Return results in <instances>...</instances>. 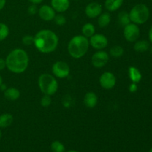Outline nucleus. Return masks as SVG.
Returning <instances> with one entry per match:
<instances>
[{
    "instance_id": "f257e3e1",
    "label": "nucleus",
    "mask_w": 152,
    "mask_h": 152,
    "mask_svg": "<svg viewBox=\"0 0 152 152\" xmlns=\"http://www.w3.org/2000/svg\"><path fill=\"white\" fill-rule=\"evenodd\" d=\"M6 68L12 73L22 74L29 65V56L25 50L16 48L11 50L5 59Z\"/></svg>"
},
{
    "instance_id": "f03ea898",
    "label": "nucleus",
    "mask_w": 152,
    "mask_h": 152,
    "mask_svg": "<svg viewBox=\"0 0 152 152\" xmlns=\"http://www.w3.org/2000/svg\"><path fill=\"white\" fill-rule=\"evenodd\" d=\"M59 44V38L50 30H41L34 37V45L37 50L42 53L53 52Z\"/></svg>"
},
{
    "instance_id": "7ed1b4c3",
    "label": "nucleus",
    "mask_w": 152,
    "mask_h": 152,
    "mask_svg": "<svg viewBox=\"0 0 152 152\" xmlns=\"http://www.w3.org/2000/svg\"><path fill=\"white\" fill-rule=\"evenodd\" d=\"M89 40L83 35L73 37L68 45V51L74 59H80L86 54L89 49Z\"/></svg>"
},
{
    "instance_id": "20e7f679",
    "label": "nucleus",
    "mask_w": 152,
    "mask_h": 152,
    "mask_svg": "<svg viewBox=\"0 0 152 152\" xmlns=\"http://www.w3.org/2000/svg\"><path fill=\"white\" fill-rule=\"evenodd\" d=\"M38 86L44 94L50 96L55 94L58 90V83L56 78L51 74L46 73L39 77Z\"/></svg>"
},
{
    "instance_id": "39448f33",
    "label": "nucleus",
    "mask_w": 152,
    "mask_h": 152,
    "mask_svg": "<svg viewBox=\"0 0 152 152\" xmlns=\"http://www.w3.org/2000/svg\"><path fill=\"white\" fill-rule=\"evenodd\" d=\"M150 16L149 9L145 4H137L129 12L131 22L136 25H142L147 22Z\"/></svg>"
},
{
    "instance_id": "423d86ee",
    "label": "nucleus",
    "mask_w": 152,
    "mask_h": 152,
    "mask_svg": "<svg viewBox=\"0 0 152 152\" xmlns=\"http://www.w3.org/2000/svg\"><path fill=\"white\" fill-rule=\"evenodd\" d=\"M52 72L53 75L58 78H66L70 74V67L65 62L57 61L52 66Z\"/></svg>"
},
{
    "instance_id": "0eeeda50",
    "label": "nucleus",
    "mask_w": 152,
    "mask_h": 152,
    "mask_svg": "<svg viewBox=\"0 0 152 152\" xmlns=\"http://www.w3.org/2000/svg\"><path fill=\"white\" fill-rule=\"evenodd\" d=\"M140 31L139 27L136 24L129 23V25L124 27L123 35L128 42H136L140 37Z\"/></svg>"
},
{
    "instance_id": "6e6552de",
    "label": "nucleus",
    "mask_w": 152,
    "mask_h": 152,
    "mask_svg": "<svg viewBox=\"0 0 152 152\" xmlns=\"http://www.w3.org/2000/svg\"><path fill=\"white\" fill-rule=\"evenodd\" d=\"M109 60V55L107 52L99 50L91 56V64L95 68H102L108 63Z\"/></svg>"
},
{
    "instance_id": "1a4fd4ad",
    "label": "nucleus",
    "mask_w": 152,
    "mask_h": 152,
    "mask_svg": "<svg viewBox=\"0 0 152 152\" xmlns=\"http://www.w3.org/2000/svg\"><path fill=\"white\" fill-rule=\"evenodd\" d=\"M89 44L94 48L96 50H102L107 47L108 44V41L107 37L102 34H94L90 37Z\"/></svg>"
},
{
    "instance_id": "9d476101",
    "label": "nucleus",
    "mask_w": 152,
    "mask_h": 152,
    "mask_svg": "<svg viewBox=\"0 0 152 152\" xmlns=\"http://www.w3.org/2000/svg\"><path fill=\"white\" fill-rule=\"evenodd\" d=\"M116 82H117V80L114 74L108 71L104 72L99 78V84L101 87L105 90L112 89L115 86Z\"/></svg>"
},
{
    "instance_id": "9b49d317",
    "label": "nucleus",
    "mask_w": 152,
    "mask_h": 152,
    "mask_svg": "<svg viewBox=\"0 0 152 152\" xmlns=\"http://www.w3.org/2000/svg\"><path fill=\"white\" fill-rule=\"evenodd\" d=\"M102 7L98 2H91L88 4L85 9V13L86 16L90 19L96 18L102 13Z\"/></svg>"
},
{
    "instance_id": "f8f14e48",
    "label": "nucleus",
    "mask_w": 152,
    "mask_h": 152,
    "mask_svg": "<svg viewBox=\"0 0 152 152\" xmlns=\"http://www.w3.org/2000/svg\"><path fill=\"white\" fill-rule=\"evenodd\" d=\"M38 13L39 17L44 21L53 20L56 16V11L53 7L48 4H44L38 9Z\"/></svg>"
},
{
    "instance_id": "ddd939ff",
    "label": "nucleus",
    "mask_w": 152,
    "mask_h": 152,
    "mask_svg": "<svg viewBox=\"0 0 152 152\" xmlns=\"http://www.w3.org/2000/svg\"><path fill=\"white\" fill-rule=\"evenodd\" d=\"M50 4L55 11L63 13L70 7V0H50Z\"/></svg>"
},
{
    "instance_id": "4468645a",
    "label": "nucleus",
    "mask_w": 152,
    "mask_h": 152,
    "mask_svg": "<svg viewBox=\"0 0 152 152\" xmlns=\"http://www.w3.org/2000/svg\"><path fill=\"white\" fill-rule=\"evenodd\" d=\"M98 102V97L94 92H88L84 96V104L87 108H93Z\"/></svg>"
},
{
    "instance_id": "2eb2a0df",
    "label": "nucleus",
    "mask_w": 152,
    "mask_h": 152,
    "mask_svg": "<svg viewBox=\"0 0 152 152\" xmlns=\"http://www.w3.org/2000/svg\"><path fill=\"white\" fill-rule=\"evenodd\" d=\"M124 0H105V7L110 12H114L118 10L123 4Z\"/></svg>"
},
{
    "instance_id": "dca6fc26",
    "label": "nucleus",
    "mask_w": 152,
    "mask_h": 152,
    "mask_svg": "<svg viewBox=\"0 0 152 152\" xmlns=\"http://www.w3.org/2000/svg\"><path fill=\"white\" fill-rule=\"evenodd\" d=\"M4 97L10 101L17 100L20 96V91L16 88H8L4 91Z\"/></svg>"
},
{
    "instance_id": "f3484780",
    "label": "nucleus",
    "mask_w": 152,
    "mask_h": 152,
    "mask_svg": "<svg viewBox=\"0 0 152 152\" xmlns=\"http://www.w3.org/2000/svg\"><path fill=\"white\" fill-rule=\"evenodd\" d=\"M129 76L132 83H138L142 79V74H141L140 71L137 68L133 66L129 68Z\"/></svg>"
},
{
    "instance_id": "a211bd4d",
    "label": "nucleus",
    "mask_w": 152,
    "mask_h": 152,
    "mask_svg": "<svg viewBox=\"0 0 152 152\" xmlns=\"http://www.w3.org/2000/svg\"><path fill=\"white\" fill-rule=\"evenodd\" d=\"M13 122V117L10 114H3L0 115V128H7Z\"/></svg>"
},
{
    "instance_id": "6ab92c4d",
    "label": "nucleus",
    "mask_w": 152,
    "mask_h": 152,
    "mask_svg": "<svg viewBox=\"0 0 152 152\" xmlns=\"http://www.w3.org/2000/svg\"><path fill=\"white\" fill-rule=\"evenodd\" d=\"M111 15L109 13H101L99 16H98V25L101 28H105V27L108 26L111 22Z\"/></svg>"
},
{
    "instance_id": "aec40b11",
    "label": "nucleus",
    "mask_w": 152,
    "mask_h": 152,
    "mask_svg": "<svg viewBox=\"0 0 152 152\" xmlns=\"http://www.w3.org/2000/svg\"><path fill=\"white\" fill-rule=\"evenodd\" d=\"M82 33L86 38H90L95 34V27L91 23H86L82 28Z\"/></svg>"
},
{
    "instance_id": "412c9836",
    "label": "nucleus",
    "mask_w": 152,
    "mask_h": 152,
    "mask_svg": "<svg viewBox=\"0 0 152 152\" xmlns=\"http://www.w3.org/2000/svg\"><path fill=\"white\" fill-rule=\"evenodd\" d=\"M149 46L148 42L145 41V40H140V41L136 42L134 46V48L137 52L143 53V52H145L148 50Z\"/></svg>"
},
{
    "instance_id": "4be33fe9",
    "label": "nucleus",
    "mask_w": 152,
    "mask_h": 152,
    "mask_svg": "<svg viewBox=\"0 0 152 152\" xmlns=\"http://www.w3.org/2000/svg\"><path fill=\"white\" fill-rule=\"evenodd\" d=\"M118 21L120 25L123 27L126 26L131 23V19L129 17V13L126 11H121L118 14Z\"/></svg>"
},
{
    "instance_id": "5701e85b",
    "label": "nucleus",
    "mask_w": 152,
    "mask_h": 152,
    "mask_svg": "<svg viewBox=\"0 0 152 152\" xmlns=\"http://www.w3.org/2000/svg\"><path fill=\"white\" fill-rule=\"evenodd\" d=\"M109 53L111 56L114 58H119L124 53V49L120 45H114L110 48Z\"/></svg>"
},
{
    "instance_id": "b1692460",
    "label": "nucleus",
    "mask_w": 152,
    "mask_h": 152,
    "mask_svg": "<svg viewBox=\"0 0 152 152\" xmlns=\"http://www.w3.org/2000/svg\"><path fill=\"white\" fill-rule=\"evenodd\" d=\"M9 33H10V30L7 25L2 22H0V42L5 39L9 35Z\"/></svg>"
},
{
    "instance_id": "393cba45",
    "label": "nucleus",
    "mask_w": 152,
    "mask_h": 152,
    "mask_svg": "<svg viewBox=\"0 0 152 152\" xmlns=\"http://www.w3.org/2000/svg\"><path fill=\"white\" fill-rule=\"evenodd\" d=\"M51 151L53 152H65V148L63 144L59 141H53L50 145Z\"/></svg>"
},
{
    "instance_id": "a878e982",
    "label": "nucleus",
    "mask_w": 152,
    "mask_h": 152,
    "mask_svg": "<svg viewBox=\"0 0 152 152\" xmlns=\"http://www.w3.org/2000/svg\"><path fill=\"white\" fill-rule=\"evenodd\" d=\"M51 96L50 95H46L44 94V96L42 97L41 101H40V103H41V105L44 108H47V107L50 106V104H51L52 100H51Z\"/></svg>"
},
{
    "instance_id": "bb28decb",
    "label": "nucleus",
    "mask_w": 152,
    "mask_h": 152,
    "mask_svg": "<svg viewBox=\"0 0 152 152\" xmlns=\"http://www.w3.org/2000/svg\"><path fill=\"white\" fill-rule=\"evenodd\" d=\"M53 20H54V22L56 25H60V26L64 25L66 23V19H65V16L62 14L56 15L54 19H53Z\"/></svg>"
},
{
    "instance_id": "cd10ccee",
    "label": "nucleus",
    "mask_w": 152,
    "mask_h": 152,
    "mask_svg": "<svg viewBox=\"0 0 152 152\" xmlns=\"http://www.w3.org/2000/svg\"><path fill=\"white\" fill-rule=\"evenodd\" d=\"M22 41L25 45H34V37L31 35H26L22 38Z\"/></svg>"
},
{
    "instance_id": "c85d7f7f",
    "label": "nucleus",
    "mask_w": 152,
    "mask_h": 152,
    "mask_svg": "<svg viewBox=\"0 0 152 152\" xmlns=\"http://www.w3.org/2000/svg\"><path fill=\"white\" fill-rule=\"evenodd\" d=\"M28 12L29 14L31 15H34L38 12V8L37 7V4H32L28 7Z\"/></svg>"
},
{
    "instance_id": "c756f323",
    "label": "nucleus",
    "mask_w": 152,
    "mask_h": 152,
    "mask_svg": "<svg viewBox=\"0 0 152 152\" xmlns=\"http://www.w3.org/2000/svg\"><path fill=\"white\" fill-rule=\"evenodd\" d=\"M129 91L132 92V93H134V92L137 91V83H132V84L129 86Z\"/></svg>"
},
{
    "instance_id": "7c9ffc66",
    "label": "nucleus",
    "mask_w": 152,
    "mask_h": 152,
    "mask_svg": "<svg viewBox=\"0 0 152 152\" xmlns=\"http://www.w3.org/2000/svg\"><path fill=\"white\" fill-rule=\"evenodd\" d=\"M6 68V62L5 59L0 58V71L4 70Z\"/></svg>"
},
{
    "instance_id": "2f4dec72",
    "label": "nucleus",
    "mask_w": 152,
    "mask_h": 152,
    "mask_svg": "<svg viewBox=\"0 0 152 152\" xmlns=\"http://www.w3.org/2000/svg\"><path fill=\"white\" fill-rule=\"evenodd\" d=\"M31 4H40L43 1V0H28Z\"/></svg>"
},
{
    "instance_id": "473e14b6",
    "label": "nucleus",
    "mask_w": 152,
    "mask_h": 152,
    "mask_svg": "<svg viewBox=\"0 0 152 152\" xmlns=\"http://www.w3.org/2000/svg\"><path fill=\"white\" fill-rule=\"evenodd\" d=\"M6 4V0H0V10H2Z\"/></svg>"
},
{
    "instance_id": "72a5a7b5",
    "label": "nucleus",
    "mask_w": 152,
    "mask_h": 152,
    "mask_svg": "<svg viewBox=\"0 0 152 152\" xmlns=\"http://www.w3.org/2000/svg\"><path fill=\"white\" fill-rule=\"evenodd\" d=\"M148 37H149L150 41H151V42L152 43V27L149 31V34H148Z\"/></svg>"
},
{
    "instance_id": "f704fd0d",
    "label": "nucleus",
    "mask_w": 152,
    "mask_h": 152,
    "mask_svg": "<svg viewBox=\"0 0 152 152\" xmlns=\"http://www.w3.org/2000/svg\"><path fill=\"white\" fill-rule=\"evenodd\" d=\"M1 84H2V78H1V75H0V86H1Z\"/></svg>"
},
{
    "instance_id": "c9c22d12",
    "label": "nucleus",
    "mask_w": 152,
    "mask_h": 152,
    "mask_svg": "<svg viewBox=\"0 0 152 152\" xmlns=\"http://www.w3.org/2000/svg\"><path fill=\"white\" fill-rule=\"evenodd\" d=\"M68 152H79V151H74V150H71V151H68Z\"/></svg>"
},
{
    "instance_id": "e433bc0d",
    "label": "nucleus",
    "mask_w": 152,
    "mask_h": 152,
    "mask_svg": "<svg viewBox=\"0 0 152 152\" xmlns=\"http://www.w3.org/2000/svg\"><path fill=\"white\" fill-rule=\"evenodd\" d=\"M1 130H0V138H1Z\"/></svg>"
},
{
    "instance_id": "4c0bfd02",
    "label": "nucleus",
    "mask_w": 152,
    "mask_h": 152,
    "mask_svg": "<svg viewBox=\"0 0 152 152\" xmlns=\"http://www.w3.org/2000/svg\"><path fill=\"white\" fill-rule=\"evenodd\" d=\"M149 152H152V148H151V149H150V151H149Z\"/></svg>"
},
{
    "instance_id": "58836bf2",
    "label": "nucleus",
    "mask_w": 152,
    "mask_h": 152,
    "mask_svg": "<svg viewBox=\"0 0 152 152\" xmlns=\"http://www.w3.org/2000/svg\"><path fill=\"white\" fill-rule=\"evenodd\" d=\"M151 1H152V0H151Z\"/></svg>"
}]
</instances>
